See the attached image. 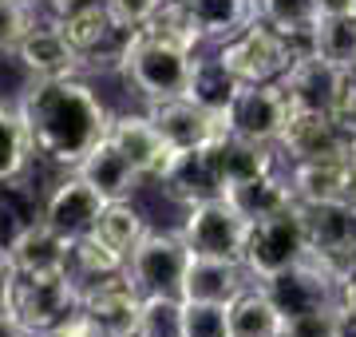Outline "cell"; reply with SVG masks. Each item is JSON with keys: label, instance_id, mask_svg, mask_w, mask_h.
I'll list each match as a JSON object with an SVG mask.
<instances>
[{"label": "cell", "instance_id": "31", "mask_svg": "<svg viewBox=\"0 0 356 337\" xmlns=\"http://www.w3.org/2000/svg\"><path fill=\"white\" fill-rule=\"evenodd\" d=\"M261 20L277 28L281 36L309 44L321 24V4L317 0H261Z\"/></svg>", "mask_w": 356, "mask_h": 337}, {"label": "cell", "instance_id": "11", "mask_svg": "<svg viewBox=\"0 0 356 337\" xmlns=\"http://www.w3.org/2000/svg\"><path fill=\"white\" fill-rule=\"evenodd\" d=\"M348 76H353V72L337 68L332 60H325V56L309 44V48L297 52L289 72L281 76V88L289 95L293 111H332V104H337V95H341Z\"/></svg>", "mask_w": 356, "mask_h": 337}, {"label": "cell", "instance_id": "9", "mask_svg": "<svg viewBox=\"0 0 356 337\" xmlns=\"http://www.w3.org/2000/svg\"><path fill=\"white\" fill-rule=\"evenodd\" d=\"M186 262H191V246L182 242V234L147 230L139 246L127 254V274L143 294H178Z\"/></svg>", "mask_w": 356, "mask_h": 337}, {"label": "cell", "instance_id": "2", "mask_svg": "<svg viewBox=\"0 0 356 337\" xmlns=\"http://www.w3.org/2000/svg\"><path fill=\"white\" fill-rule=\"evenodd\" d=\"M119 68H123V76H127L131 88L154 104V100H175V95L186 91V79H191V68H194V52H186V48H178L170 40H159V36H151V32L135 28L127 36V44H123Z\"/></svg>", "mask_w": 356, "mask_h": 337}, {"label": "cell", "instance_id": "26", "mask_svg": "<svg viewBox=\"0 0 356 337\" xmlns=\"http://www.w3.org/2000/svg\"><path fill=\"white\" fill-rule=\"evenodd\" d=\"M60 32H64V36L72 40V48L88 60V56H95L99 48H107L123 28L115 24V16L107 13L103 0H91V4L76 8V13L60 16Z\"/></svg>", "mask_w": 356, "mask_h": 337}, {"label": "cell", "instance_id": "48", "mask_svg": "<svg viewBox=\"0 0 356 337\" xmlns=\"http://www.w3.org/2000/svg\"><path fill=\"white\" fill-rule=\"evenodd\" d=\"M353 72H356V68H353Z\"/></svg>", "mask_w": 356, "mask_h": 337}, {"label": "cell", "instance_id": "21", "mask_svg": "<svg viewBox=\"0 0 356 337\" xmlns=\"http://www.w3.org/2000/svg\"><path fill=\"white\" fill-rule=\"evenodd\" d=\"M159 182L166 187V195L175 198V203H186V207H198V203H210V198L226 195V187H222V179H218L210 147L178 151L175 163L166 167V175Z\"/></svg>", "mask_w": 356, "mask_h": 337}, {"label": "cell", "instance_id": "13", "mask_svg": "<svg viewBox=\"0 0 356 337\" xmlns=\"http://www.w3.org/2000/svg\"><path fill=\"white\" fill-rule=\"evenodd\" d=\"M151 123L159 127L175 151H198V147H210V143L226 131V119L214 116V111H206L198 107L194 100L186 95H175V100H154L151 104Z\"/></svg>", "mask_w": 356, "mask_h": 337}, {"label": "cell", "instance_id": "23", "mask_svg": "<svg viewBox=\"0 0 356 337\" xmlns=\"http://www.w3.org/2000/svg\"><path fill=\"white\" fill-rule=\"evenodd\" d=\"M76 171L91 182V187H95V191H99L103 198H107V203L131 198V195H135V187L147 179V175H143V171L135 167V163H131L123 151H119V147H115L111 135H107V139H103L99 147H95V151H91V155L83 159Z\"/></svg>", "mask_w": 356, "mask_h": 337}, {"label": "cell", "instance_id": "29", "mask_svg": "<svg viewBox=\"0 0 356 337\" xmlns=\"http://www.w3.org/2000/svg\"><path fill=\"white\" fill-rule=\"evenodd\" d=\"M143 32H151V36H159V40H170V44H178V48H186V52H194V48L206 40L202 20L194 16L191 0H163L159 13L143 24Z\"/></svg>", "mask_w": 356, "mask_h": 337}, {"label": "cell", "instance_id": "25", "mask_svg": "<svg viewBox=\"0 0 356 337\" xmlns=\"http://www.w3.org/2000/svg\"><path fill=\"white\" fill-rule=\"evenodd\" d=\"M238 88H242V79L226 68V60H222V56H210V60H194L191 79H186V91H182V95L194 100L198 107H206V111L222 116V111L234 104Z\"/></svg>", "mask_w": 356, "mask_h": 337}, {"label": "cell", "instance_id": "1", "mask_svg": "<svg viewBox=\"0 0 356 337\" xmlns=\"http://www.w3.org/2000/svg\"><path fill=\"white\" fill-rule=\"evenodd\" d=\"M28 127L32 151L56 167L76 171L83 159L107 139L111 116L99 104V95L76 76L60 79H32L16 104Z\"/></svg>", "mask_w": 356, "mask_h": 337}, {"label": "cell", "instance_id": "20", "mask_svg": "<svg viewBox=\"0 0 356 337\" xmlns=\"http://www.w3.org/2000/svg\"><path fill=\"white\" fill-rule=\"evenodd\" d=\"M16 60L24 64V72H32L36 79H60V76H76L79 68L88 64L83 56L72 48V40L60 32V20L44 28H32L24 36V44L16 48Z\"/></svg>", "mask_w": 356, "mask_h": 337}, {"label": "cell", "instance_id": "47", "mask_svg": "<svg viewBox=\"0 0 356 337\" xmlns=\"http://www.w3.org/2000/svg\"><path fill=\"white\" fill-rule=\"evenodd\" d=\"M32 4H36V0H32Z\"/></svg>", "mask_w": 356, "mask_h": 337}, {"label": "cell", "instance_id": "27", "mask_svg": "<svg viewBox=\"0 0 356 337\" xmlns=\"http://www.w3.org/2000/svg\"><path fill=\"white\" fill-rule=\"evenodd\" d=\"M194 16L202 20L206 40H234L261 20V0H191Z\"/></svg>", "mask_w": 356, "mask_h": 337}, {"label": "cell", "instance_id": "45", "mask_svg": "<svg viewBox=\"0 0 356 337\" xmlns=\"http://www.w3.org/2000/svg\"><path fill=\"white\" fill-rule=\"evenodd\" d=\"M56 16H67V13H76V8H83V4H91V0H44Z\"/></svg>", "mask_w": 356, "mask_h": 337}, {"label": "cell", "instance_id": "7", "mask_svg": "<svg viewBox=\"0 0 356 337\" xmlns=\"http://www.w3.org/2000/svg\"><path fill=\"white\" fill-rule=\"evenodd\" d=\"M261 285L269 290V298L277 301V310L285 313V322L301 318V313L337 310L341 306V274L332 270L329 262L313 258V254H305L297 266L281 270L277 278H269Z\"/></svg>", "mask_w": 356, "mask_h": 337}, {"label": "cell", "instance_id": "41", "mask_svg": "<svg viewBox=\"0 0 356 337\" xmlns=\"http://www.w3.org/2000/svg\"><path fill=\"white\" fill-rule=\"evenodd\" d=\"M0 337H36V334H32L8 306H0Z\"/></svg>", "mask_w": 356, "mask_h": 337}, {"label": "cell", "instance_id": "34", "mask_svg": "<svg viewBox=\"0 0 356 337\" xmlns=\"http://www.w3.org/2000/svg\"><path fill=\"white\" fill-rule=\"evenodd\" d=\"M28 155L32 151V139H28V127L20 111L0 104V182H16L28 167Z\"/></svg>", "mask_w": 356, "mask_h": 337}, {"label": "cell", "instance_id": "39", "mask_svg": "<svg viewBox=\"0 0 356 337\" xmlns=\"http://www.w3.org/2000/svg\"><path fill=\"white\" fill-rule=\"evenodd\" d=\"M297 337H332L337 329V310H317V313H301V318H293L285 322Z\"/></svg>", "mask_w": 356, "mask_h": 337}, {"label": "cell", "instance_id": "19", "mask_svg": "<svg viewBox=\"0 0 356 337\" xmlns=\"http://www.w3.org/2000/svg\"><path fill=\"white\" fill-rule=\"evenodd\" d=\"M107 135H111L115 147H119L147 179H163L166 167H170L175 155H178L175 147L159 135V127L151 123V116H115Z\"/></svg>", "mask_w": 356, "mask_h": 337}, {"label": "cell", "instance_id": "33", "mask_svg": "<svg viewBox=\"0 0 356 337\" xmlns=\"http://www.w3.org/2000/svg\"><path fill=\"white\" fill-rule=\"evenodd\" d=\"M325 60H332L337 68L353 72L356 68V13L348 16H321L317 32L309 40Z\"/></svg>", "mask_w": 356, "mask_h": 337}, {"label": "cell", "instance_id": "14", "mask_svg": "<svg viewBox=\"0 0 356 337\" xmlns=\"http://www.w3.org/2000/svg\"><path fill=\"white\" fill-rule=\"evenodd\" d=\"M281 147L293 163H317V159H344L356 155V147L348 143L337 119L329 111H293L285 131H281Z\"/></svg>", "mask_w": 356, "mask_h": 337}, {"label": "cell", "instance_id": "3", "mask_svg": "<svg viewBox=\"0 0 356 337\" xmlns=\"http://www.w3.org/2000/svg\"><path fill=\"white\" fill-rule=\"evenodd\" d=\"M8 310L32 329V334H48L60 322H67L72 313L83 306V290H79L76 274H16L13 290H8Z\"/></svg>", "mask_w": 356, "mask_h": 337}, {"label": "cell", "instance_id": "32", "mask_svg": "<svg viewBox=\"0 0 356 337\" xmlns=\"http://www.w3.org/2000/svg\"><path fill=\"white\" fill-rule=\"evenodd\" d=\"M135 337H186V298L182 294H143Z\"/></svg>", "mask_w": 356, "mask_h": 337}, {"label": "cell", "instance_id": "40", "mask_svg": "<svg viewBox=\"0 0 356 337\" xmlns=\"http://www.w3.org/2000/svg\"><path fill=\"white\" fill-rule=\"evenodd\" d=\"M40 337H111V334H107V329L91 318V313L76 310L67 322H60L56 329H48V334H40Z\"/></svg>", "mask_w": 356, "mask_h": 337}, {"label": "cell", "instance_id": "44", "mask_svg": "<svg viewBox=\"0 0 356 337\" xmlns=\"http://www.w3.org/2000/svg\"><path fill=\"white\" fill-rule=\"evenodd\" d=\"M321 4V16H348L356 13V0H317Z\"/></svg>", "mask_w": 356, "mask_h": 337}, {"label": "cell", "instance_id": "24", "mask_svg": "<svg viewBox=\"0 0 356 337\" xmlns=\"http://www.w3.org/2000/svg\"><path fill=\"white\" fill-rule=\"evenodd\" d=\"M281 329H285V313L257 278L229 301V337H273Z\"/></svg>", "mask_w": 356, "mask_h": 337}, {"label": "cell", "instance_id": "18", "mask_svg": "<svg viewBox=\"0 0 356 337\" xmlns=\"http://www.w3.org/2000/svg\"><path fill=\"white\" fill-rule=\"evenodd\" d=\"M254 274L238 258H210V254H191L186 274H182V298L186 301H234L250 285Z\"/></svg>", "mask_w": 356, "mask_h": 337}, {"label": "cell", "instance_id": "6", "mask_svg": "<svg viewBox=\"0 0 356 337\" xmlns=\"http://www.w3.org/2000/svg\"><path fill=\"white\" fill-rule=\"evenodd\" d=\"M254 222L234 207L226 195L210 198L191 207L186 222H182V242L191 246V254H210V258H238L245 262V242H250Z\"/></svg>", "mask_w": 356, "mask_h": 337}, {"label": "cell", "instance_id": "16", "mask_svg": "<svg viewBox=\"0 0 356 337\" xmlns=\"http://www.w3.org/2000/svg\"><path fill=\"white\" fill-rule=\"evenodd\" d=\"M4 254L16 274H60L72 266V238H64L48 219H36L8 242Z\"/></svg>", "mask_w": 356, "mask_h": 337}, {"label": "cell", "instance_id": "36", "mask_svg": "<svg viewBox=\"0 0 356 337\" xmlns=\"http://www.w3.org/2000/svg\"><path fill=\"white\" fill-rule=\"evenodd\" d=\"M186 337H229V301H186Z\"/></svg>", "mask_w": 356, "mask_h": 337}, {"label": "cell", "instance_id": "38", "mask_svg": "<svg viewBox=\"0 0 356 337\" xmlns=\"http://www.w3.org/2000/svg\"><path fill=\"white\" fill-rule=\"evenodd\" d=\"M103 4H107V13L115 16V24L123 28V32H135V28H143L159 13L163 0H103Z\"/></svg>", "mask_w": 356, "mask_h": 337}, {"label": "cell", "instance_id": "10", "mask_svg": "<svg viewBox=\"0 0 356 337\" xmlns=\"http://www.w3.org/2000/svg\"><path fill=\"white\" fill-rule=\"evenodd\" d=\"M305 222L309 254L329 262L341 274L348 258H356V203H297Z\"/></svg>", "mask_w": 356, "mask_h": 337}, {"label": "cell", "instance_id": "22", "mask_svg": "<svg viewBox=\"0 0 356 337\" xmlns=\"http://www.w3.org/2000/svg\"><path fill=\"white\" fill-rule=\"evenodd\" d=\"M210 155H214L218 179H222L226 191L238 187V182L273 175V151H269V143L242 139V135H234V131H222V135L210 143Z\"/></svg>", "mask_w": 356, "mask_h": 337}, {"label": "cell", "instance_id": "46", "mask_svg": "<svg viewBox=\"0 0 356 337\" xmlns=\"http://www.w3.org/2000/svg\"><path fill=\"white\" fill-rule=\"evenodd\" d=\"M273 337H297V334H293L289 325H285V329H281V334H273Z\"/></svg>", "mask_w": 356, "mask_h": 337}, {"label": "cell", "instance_id": "43", "mask_svg": "<svg viewBox=\"0 0 356 337\" xmlns=\"http://www.w3.org/2000/svg\"><path fill=\"white\" fill-rule=\"evenodd\" d=\"M13 278H16L13 262H8V254H4V250H0V306L8 301V290H13Z\"/></svg>", "mask_w": 356, "mask_h": 337}, {"label": "cell", "instance_id": "30", "mask_svg": "<svg viewBox=\"0 0 356 337\" xmlns=\"http://www.w3.org/2000/svg\"><path fill=\"white\" fill-rule=\"evenodd\" d=\"M67 270L83 285V282H95V278H107V274L127 270V254H119L107 238H99V230H91L83 238H72V266Z\"/></svg>", "mask_w": 356, "mask_h": 337}, {"label": "cell", "instance_id": "15", "mask_svg": "<svg viewBox=\"0 0 356 337\" xmlns=\"http://www.w3.org/2000/svg\"><path fill=\"white\" fill-rule=\"evenodd\" d=\"M103 210H107V198L76 171L64 182H56V191L44 203V219L64 234V238H83V234H91L99 226Z\"/></svg>", "mask_w": 356, "mask_h": 337}, {"label": "cell", "instance_id": "8", "mask_svg": "<svg viewBox=\"0 0 356 337\" xmlns=\"http://www.w3.org/2000/svg\"><path fill=\"white\" fill-rule=\"evenodd\" d=\"M293 116V104L281 84H242L234 104L222 111L226 119V131L242 135V139H254V143H273L281 139V131Z\"/></svg>", "mask_w": 356, "mask_h": 337}, {"label": "cell", "instance_id": "42", "mask_svg": "<svg viewBox=\"0 0 356 337\" xmlns=\"http://www.w3.org/2000/svg\"><path fill=\"white\" fill-rule=\"evenodd\" d=\"M332 337H356V306H337V329Z\"/></svg>", "mask_w": 356, "mask_h": 337}, {"label": "cell", "instance_id": "4", "mask_svg": "<svg viewBox=\"0 0 356 337\" xmlns=\"http://www.w3.org/2000/svg\"><path fill=\"white\" fill-rule=\"evenodd\" d=\"M309 48V44H297V40L281 36L277 28H269L266 20H257L242 32V36H234L222 44V60L234 76L242 79V84H277L289 64L297 60V52Z\"/></svg>", "mask_w": 356, "mask_h": 337}, {"label": "cell", "instance_id": "12", "mask_svg": "<svg viewBox=\"0 0 356 337\" xmlns=\"http://www.w3.org/2000/svg\"><path fill=\"white\" fill-rule=\"evenodd\" d=\"M79 290H83V306L79 310L91 313L111 337H135L139 310H143V290L131 282L127 270L95 278V282H83Z\"/></svg>", "mask_w": 356, "mask_h": 337}, {"label": "cell", "instance_id": "5", "mask_svg": "<svg viewBox=\"0 0 356 337\" xmlns=\"http://www.w3.org/2000/svg\"><path fill=\"white\" fill-rule=\"evenodd\" d=\"M305 254H309L305 222H301V210L293 203V207L254 222L250 242H245V270L254 274L257 282H269V278H277L281 270L297 266Z\"/></svg>", "mask_w": 356, "mask_h": 337}, {"label": "cell", "instance_id": "28", "mask_svg": "<svg viewBox=\"0 0 356 337\" xmlns=\"http://www.w3.org/2000/svg\"><path fill=\"white\" fill-rule=\"evenodd\" d=\"M226 198L242 210L250 222L269 219V214H277V210H285V207L297 203L293 182L289 179H277V175H261V179L238 182V187H229V191H226Z\"/></svg>", "mask_w": 356, "mask_h": 337}, {"label": "cell", "instance_id": "17", "mask_svg": "<svg viewBox=\"0 0 356 337\" xmlns=\"http://www.w3.org/2000/svg\"><path fill=\"white\" fill-rule=\"evenodd\" d=\"M289 182L297 203H356V155L293 163Z\"/></svg>", "mask_w": 356, "mask_h": 337}, {"label": "cell", "instance_id": "35", "mask_svg": "<svg viewBox=\"0 0 356 337\" xmlns=\"http://www.w3.org/2000/svg\"><path fill=\"white\" fill-rule=\"evenodd\" d=\"M99 238H107L119 254H131V250L139 246V238L147 234V226H143V214L135 207H131L127 198H119V203H107V210H103L99 219Z\"/></svg>", "mask_w": 356, "mask_h": 337}, {"label": "cell", "instance_id": "37", "mask_svg": "<svg viewBox=\"0 0 356 337\" xmlns=\"http://www.w3.org/2000/svg\"><path fill=\"white\" fill-rule=\"evenodd\" d=\"M32 28V0H0V52H16Z\"/></svg>", "mask_w": 356, "mask_h": 337}]
</instances>
